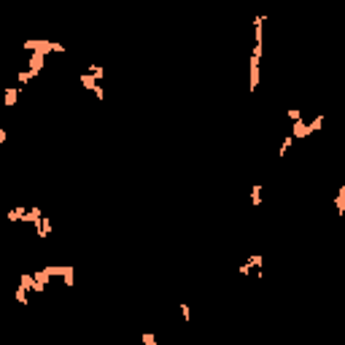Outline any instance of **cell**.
Masks as SVG:
<instances>
[{
  "label": "cell",
  "instance_id": "cell-7",
  "mask_svg": "<svg viewBox=\"0 0 345 345\" xmlns=\"http://www.w3.org/2000/svg\"><path fill=\"white\" fill-rule=\"evenodd\" d=\"M19 92H22V86L16 84V86H5V92H3V103H5V108H14L16 106V97H19Z\"/></svg>",
  "mask_w": 345,
  "mask_h": 345
},
{
  "label": "cell",
  "instance_id": "cell-8",
  "mask_svg": "<svg viewBox=\"0 0 345 345\" xmlns=\"http://www.w3.org/2000/svg\"><path fill=\"white\" fill-rule=\"evenodd\" d=\"M43 57H46L43 52H30L27 67H30V70H35V73H41V70H43Z\"/></svg>",
  "mask_w": 345,
  "mask_h": 345
},
{
  "label": "cell",
  "instance_id": "cell-16",
  "mask_svg": "<svg viewBox=\"0 0 345 345\" xmlns=\"http://www.w3.org/2000/svg\"><path fill=\"white\" fill-rule=\"evenodd\" d=\"M22 286L35 291V273H22Z\"/></svg>",
  "mask_w": 345,
  "mask_h": 345
},
{
  "label": "cell",
  "instance_id": "cell-1",
  "mask_svg": "<svg viewBox=\"0 0 345 345\" xmlns=\"http://www.w3.org/2000/svg\"><path fill=\"white\" fill-rule=\"evenodd\" d=\"M22 49H24V52H43V54H62V52H65L62 43H54V41H35V38L24 41Z\"/></svg>",
  "mask_w": 345,
  "mask_h": 345
},
{
  "label": "cell",
  "instance_id": "cell-24",
  "mask_svg": "<svg viewBox=\"0 0 345 345\" xmlns=\"http://www.w3.org/2000/svg\"><path fill=\"white\" fill-rule=\"evenodd\" d=\"M288 119H291V121H297V119H302V114H299V108H288Z\"/></svg>",
  "mask_w": 345,
  "mask_h": 345
},
{
  "label": "cell",
  "instance_id": "cell-21",
  "mask_svg": "<svg viewBox=\"0 0 345 345\" xmlns=\"http://www.w3.org/2000/svg\"><path fill=\"white\" fill-rule=\"evenodd\" d=\"M178 307H181L183 324H192V310H189V305H186V302H181V305H178Z\"/></svg>",
  "mask_w": 345,
  "mask_h": 345
},
{
  "label": "cell",
  "instance_id": "cell-3",
  "mask_svg": "<svg viewBox=\"0 0 345 345\" xmlns=\"http://www.w3.org/2000/svg\"><path fill=\"white\" fill-rule=\"evenodd\" d=\"M78 81H81V86H86V89L97 97V100H106V89L97 84V78L92 76V73H81V76H78Z\"/></svg>",
  "mask_w": 345,
  "mask_h": 345
},
{
  "label": "cell",
  "instance_id": "cell-10",
  "mask_svg": "<svg viewBox=\"0 0 345 345\" xmlns=\"http://www.w3.org/2000/svg\"><path fill=\"white\" fill-rule=\"evenodd\" d=\"M291 135H294L297 140L307 138V135H310V127H307V121H302V119H297V121H294V127H291Z\"/></svg>",
  "mask_w": 345,
  "mask_h": 345
},
{
  "label": "cell",
  "instance_id": "cell-12",
  "mask_svg": "<svg viewBox=\"0 0 345 345\" xmlns=\"http://www.w3.org/2000/svg\"><path fill=\"white\" fill-rule=\"evenodd\" d=\"M24 216H27V208L16 205V208H11V211L5 213V219H8V221H24Z\"/></svg>",
  "mask_w": 345,
  "mask_h": 345
},
{
  "label": "cell",
  "instance_id": "cell-11",
  "mask_svg": "<svg viewBox=\"0 0 345 345\" xmlns=\"http://www.w3.org/2000/svg\"><path fill=\"white\" fill-rule=\"evenodd\" d=\"M35 76H38L35 70H30V67H24V70H19V73H16V84H19V86H27V84L33 81Z\"/></svg>",
  "mask_w": 345,
  "mask_h": 345
},
{
  "label": "cell",
  "instance_id": "cell-6",
  "mask_svg": "<svg viewBox=\"0 0 345 345\" xmlns=\"http://www.w3.org/2000/svg\"><path fill=\"white\" fill-rule=\"evenodd\" d=\"M52 278H54V275L49 273L46 267H43V270H35V291H43V288L52 283Z\"/></svg>",
  "mask_w": 345,
  "mask_h": 345
},
{
  "label": "cell",
  "instance_id": "cell-19",
  "mask_svg": "<svg viewBox=\"0 0 345 345\" xmlns=\"http://www.w3.org/2000/svg\"><path fill=\"white\" fill-rule=\"evenodd\" d=\"M86 73H92L95 78H103V76H106V67H100V65H86Z\"/></svg>",
  "mask_w": 345,
  "mask_h": 345
},
{
  "label": "cell",
  "instance_id": "cell-2",
  "mask_svg": "<svg viewBox=\"0 0 345 345\" xmlns=\"http://www.w3.org/2000/svg\"><path fill=\"white\" fill-rule=\"evenodd\" d=\"M46 270L52 275H59V278H65V286L73 288L76 286V270H73V264H46Z\"/></svg>",
  "mask_w": 345,
  "mask_h": 345
},
{
  "label": "cell",
  "instance_id": "cell-9",
  "mask_svg": "<svg viewBox=\"0 0 345 345\" xmlns=\"http://www.w3.org/2000/svg\"><path fill=\"white\" fill-rule=\"evenodd\" d=\"M35 232H38V237L52 235V221H49V216H41V221H35Z\"/></svg>",
  "mask_w": 345,
  "mask_h": 345
},
{
  "label": "cell",
  "instance_id": "cell-17",
  "mask_svg": "<svg viewBox=\"0 0 345 345\" xmlns=\"http://www.w3.org/2000/svg\"><path fill=\"white\" fill-rule=\"evenodd\" d=\"M294 140H297L294 135H286V138H283V143H281V151H278V154H281V159L286 157V151L291 149V143H294Z\"/></svg>",
  "mask_w": 345,
  "mask_h": 345
},
{
  "label": "cell",
  "instance_id": "cell-15",
  "mask_svg": "<svg viewBox=\"0 0 345 345\" xmlns=\"http://www.w3.org/2000/svg\"><path fill=\"white\" fill-rule=\"evenodd\" d=\"M251 205L254 208L262 205V183H254V186H251Z\"/></svg>",
  "mask_w": 345,
  "mask_h": 345
},
{
  "label": "cell",
  "instance_id": "cell-4",
  "mask_svg": "<svg viewBox=\"0 0 345 345\" xmlns=\"http://www.w3.org/2000/svg\"><path fill=\"white\" fill-rule=\"evenodd\" d=\"M259 62H262V57H259V54H251V65H248V70H251L248 92H256V89H259Z\"/></svg>",
  "mask_w": 345,
  "mask_h": 345
},
{
  "label": "cell",
  "instance_id": "cell-22",
  "mask_svg": "<svg viewBox=\"0 0 345 345\" xmlns=\"http://www.w3.org/2000/svg\"><path fill=\"white\" fill-rule=\"evenodd\" d=\"M140 340H143V345H157V337H154L151 332H143V335H140Z\"/></svg>",
  "mask_w": 345,
  "mask_h": 345
},
{
  "label": "cell",
  "instance_id": "cell-13",
  "mask_svg": "<svg viewBox=\"0 0 345 345\" xmlns=\"http://www.w3.org/2000/svg\"><path fill=\"white\" fill-rule=\"evenodd\" d=\"M41 216H43V211L33 205V208H27V216H24L22 224H35V221H41Z\"/></svg>",
  "mask_w": 345,
  "mask_h": 345
},
{
  "label": "cell",
  "instance_id": "cell-5",
  "mask_svg": "<svg viewBox=\"0 0 345 345\" xmlns=\"http://www.w3.org/2000/svg\"><path fill=\"white\" fill-rule=\"evenodd\" d=\"M264 22H267V14H259L254 19V46H264Z\"/></svg>",
  "mask_w": 345,
  "mask_h": 345
},
{
  "label": "cell",
  "instance_id": "cell-18",
  "mask_svg": "<svg viewBox=\"0 0 345 345\" xmlns=\"http://www.w3.org/2000/svg\"><path fill=\"white\" fill-rule=\"evenodd\" d=\"M248 264H251L254 270H262V264H264V256H262V254H251V256H248Z\"/></svg>",
  "mask_w": 345,
  "mask_h": 345
},
{
  "label": "cell",
  "instance_id": "cell-20",
  "mask_svg": "<svg viewBox=\"0 0 345 345\" xmlns=\"http://www.w3.org/2000/svg\"><path fill=\"white\" fill-rule=\"evenodd\" d=\"M27 291H30V288H24L22 283H19V288H16V302H22V305H30V302H27Z\"/></svg>",
  "mask_w": 345,
  "mask_h": 345
},
{
  "label": "cell",
  "instance_id": "cell-14",
  "mask_svg": "<svg viewBox=\"0 0 345 345\" xmlns=\"http://www.w3.org/2000/svg\"><path fill=\"white\" fill-rule=\"evenodd\" d=\"M335 208H337V216H345V183L340 186V192L335 197Z\"/></svg>",
  "mask_w": 345,
  "mask_h": 345
},
{
  "label": "cell",
  "instance_id": "cell-23",
  "mask_svg": "<svg viewBox=\"0 0 345 345\" xmlns=\"http://www.w3.org/2000/svg\"><path fill=\"white\" fill-rule=\"evenodd\" d=\"M251 270H254V267H251L248 262H243V264L237 267V273H240V275H251Z\"/></svg>",
  "mask_w": 345,
  "mask_h": 345
}]
</instances>
